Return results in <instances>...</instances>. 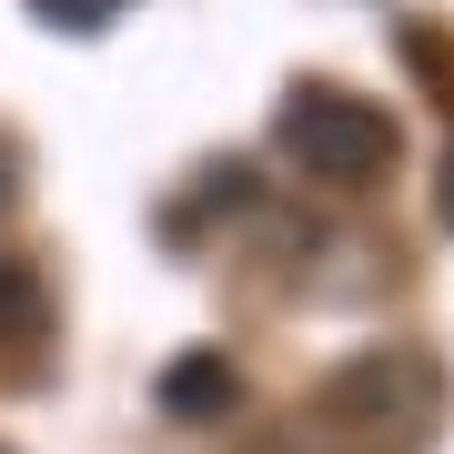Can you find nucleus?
<instances>
[{
	"label": "nucleus",
	"instance_id": "20e7f679",
	"mask_svg": "<svg viewBox=\"0 0 454 454\" xmlns=\"http://www.w3.org/2000/svg\"><path fill=\"white\" fill-rule=\"evenodd\" d=\"M112 11H121V0H31V20H41V31H71V41L112 31Z\"/></svg>",
	"mask_w": 454,
	"mask_h": 454
},
{
	"label": "nucleus",
	"instance_id": "423d86ee",
	"mask_svg": "<svg viewBox=\"0 0 454 454\" xmlns=\"http://www.w3.org/2000/svg\"><path fill=\"white\" fill-rule=\"evenodd\" d=\"M434 212H444V232H454V152H444V172H434Z\"/></svg>",
	"mask_w": 454,
	"mask_h": 454
},
{
	"label": "nucleus",
	"instance_id": "0eeeda50",
	"mask_svg": "<svg viewBox=\"0 0 454 454\" xmlns=\"http://www.w3.org/2000/svg\"><path fill=\"white\" fill-rule=\"evenodd\" d=\"M0 202H11V142H0Z\"/></svg>",
	"mask_w": 454,
	"mask_h": 454
},
{
	"label": "nucleus",
	"instance_id": "f03ea898",
	"mask_svg": "<svg viewBox=\"0 0 454 454\" xmlns=\"http://www.w3.org/2000/svg\"><path fill=\"white\" fill-rule=\"evenodd\" d=\"M324 404L343 424H364V434H394V444H424L434 434V404H444V373L414 354V343H384V354H354L333 373Z\"/></svg>",
	"mask_w": 454,
	"mask_h": 454
},
{
	"label": "nucleus",
	"instance_id": "f257e3e1",
	"mask_svg": "<svg viewBox=\"0 0 454 454\" xmlns=\"http://www.w3.org/2000/svg\"><path fill=\"white\" fill-rule=\"evenodd\" d=\"M273 142L303 162V182H333V192H364L394 162V121L373 101H354L343 82H293L273 112Z\"/></svg>",
	"mask_w": 454,
	"mask_h": 454
},
{
	"label": "nucleus",
	"instance_id": "39448f33",
	"mask_svg": "<svg viewBox=\"0 0 454 454\" xmlns=\"http://www.w3.org/2000/svg\"><path fill=\"white\" fill-rule=\"evenodd\" d=\"M0 324H11V333L41 324V293H31V273H11V262H0Z\"/></svg>",
	"mask_w": 454,
	"mask_h": 454
},
{
	"label": "nucleus",
	"instance_id": "7ed1b4c3",
	"mask_svg": "<svg viewBox=\"0 0 454 454\" xmlns=\"http://www.w3.org/2000/svg\"><path fill=\"white\" fill-rule=\"evenodd\" d=\"M232 404H243V373H232L223 354H182V364H162V414H182V424H223Z\"/></svg>",
	"mask_w": 454,
	"mask_h": 454
}]
</instances>
